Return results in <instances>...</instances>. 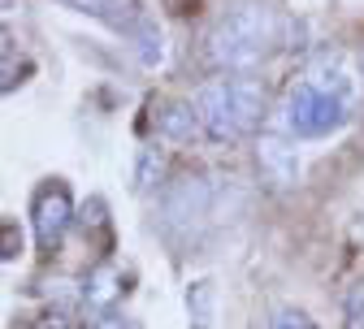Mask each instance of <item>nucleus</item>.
Instances as JSON below:
<instances>
[{"label": "nucleus", "instance_id": "obj_1", "mask_svg": "<svg viewBox=\"0 0 364 329\" xmlns=\"http://www.w3.org/2000/svg\"><path fill=\"white\" fill-rule=\"evenodd\" d=\"M196 113L213 144H239L264 117V91L252 78H213L196 91Z\"/></svg>", "mask_w": 364, "mask_h": 329}, {"label": "nucleus", "instance_id": "obj_2", "mask_svg": "<svg viewBox=\"0 0 364 329\" xmlns=\"http://www.w3.org/2000/svg\"><path fill=\"white\" fill-rule=\"evenodd\" d=\"M273 35V18L260 5H239L230 9L213 31H208V61L225 74H243L264 57V43Z\"/></svg>", "mask_w": 364, "mask_h": 329}, {"label": "nucleus", "instance_id": "obj_3", "mask_svg": "<svg viewBox=\"0 0 364 329\" xmlns=\"http://www.w3.org/2000/svg\"><path fill=\"white\" fill-rule=\"evenodd\" d=\"M282 122L295 139H316V134H330L347 122V100L338 96H326L321 87H312L308 78L295 82L287 91V109H282Z\"/></svg>", "mask_w": 364, "mask_h": 329}, {"label": "nucleus", "instance_id": "obj_4", "mask_svg": "<svg viewBox=\"0 0 364 329\" xmlns=\"http://www.w3.org/2000/svg\"><path fill=\"white\" fill-rule=\"evenodd\" d=\"M70 221H74V204H70L65 182H43L35 191V200H31V225H35L39 252H57Z\"/></svg>", "mask_w": 364, "mask_h": 329}, {"label": "nucleus", "instance_id": "obj_5", "mask_svg": "<svg viewBox=\"0 0 364 329\" xmlns=\"http://www.w3.org/2000/svg\"><path fill=\"white\" fill-rule=\"evenodd\" d=\"M256 161H260V173L273 186H291L295 173H299V152L287 134H260L256 139Z\"/></svg>", "mask_w": 364, "mask_h": 329}, {"label": "nucleus", "instance_id": "obj_6", "mask_svg": "<svg viewBox=\"0 0 364 329\" xmlns=\"http://www.w3.org/2000/svg\"><path fill=\"white\" fill-rule=\"evenodd\" d=\"M200 113L196 104H165L156 113V134L165 139V144H191V139L200 134Z\"/></svg>", "mask_w": 364, "mask_h": 329}, {"label": "nucleus", "instance_id": "obj_7", "mask_svg": "<svg viewBox=\"0 0 364 329\" xmlns=\"http://www.w3.org/2000/svg\"><path fill=\"white\" fill-rule=\"evenodd\" d=\"M122 295V273L113 264H100V269H91L87 281H82V299L87 308H96V312H109Z\"/></svg>", "mask_w": 364, "mask_h": 329}, {"label": "nucleus", "instance_id": "obj_8", "mask_svg": "<svg viewBox=\"0 0 364 329\" xmlns=\"http://www.w3.org/2000/svg\"><path fill=\"white\" fill-rule=\"evenodd\" d=\"M213 316H217V286L208 277H196L187 286V320L191 329H213Z\"/></svg>", "mask_w": 364, "mask_h": 329}, {"label": "nucleus", "instance_id": "obj_9", "mask_svg": "<svg viewBox=\"0 0 364 329\" xmlns=\"http://www.w3.org/2000/svg\"><path fill=\"white\" fill-rule=\"evenodd\" d=\"M130 39H134V57H139L144 70H156V65L165 61V35H161V26H156L152 18H144V26L134 31Z\"/></svg>", "mask_w": 364, "mask_h": 329}, {"label": "nucleus", "instance_id": "obj_10", "mask_svg": "<svg viewBox=\"0 0 364 329\" xmlns=\"http://www.w3.org/2000/svg\"><path fill=\"white\" fill-rule=\"evenodd\" d=\"M100 18L113 26V31H122V35H134L144 26V9H139V0H109V5L100 9Z\"/></svg>", "mask_w": 364, "mask_h": 329}, {"label": "nucleus", "instance_id": "obj_11", "mask_svg": "<svg viewBox=\"0 0 364 329\" xmlns=\"http://www.w3.org/2000/svg\"><path fill=\"white\" fill-rule=\"evenodd\" d=\"M161 173H165V152L161 148H144L139 165H134V186H139V191H152V186L161 182Z\"/></svg>", "mask_w": 364, "mask_h": 329}, {"label": "nucleus", "instance_id": "obj_12", "mask_svg": "<svg viewBox=\"0 0 364 329\" xmlns=\"http://www.w3.org/2000/svg\"><path fill=\"white\" fill-rule=\"evenodd\" d=\"M264 329H316L304 312H295V308H282V312H273L269 316V325Z\"/></svg>", "mask_w": 364, "mask_h": 329}, {"label": "nucleus", "instance_id": "obj_13", "mask_svg": "<svg viewBox=\"0 0 364 329\" xmlns=\"http://www.w3.org/2000/svg\"><path fill=\"white\" fill-rule=\"evenodd\" d=\"M347 329H364V281L347 295Z\"/></svg>", "mask_w": 364, "mask_h": 329}, {"label": "nucleus", "instance_id": "obj_14", "mask_svg": "<svg viewBox=\"0 0 364 329\" xmlns=\"http://www.w3.org/2000/svg\"><path fill=\"white\" fill-rule=\"evenodd\" d=\"M91 329H134V320H126V316H113V312H105Z\"/></svg>", "mask_w": 364, "mask_h": 329}, {"label": "nucleus", "instance_id": "obj_15", "mask_svg": "<svg viewBox=\"0 0 364 329\" xmlns=\"http://www.w3.org/2000/svg\"><path fill=\"white\" fill-rule=\"evenodd\" d=\"M39 329H74V320H70L65 312H48V316L39 320Z\"/></svg>", "mask_w": 364, "mask_h": 329}, {"label": "nucleus", "instance_id": "obj_16", "mask_svg": "<svg viewBox=\"0 0 364 329\" xmlns=\"http://www.w3.org/2000/svg\"><path fill=\"white\" fill-rule=\"evenodd\" d=\"M70 5H78V9H87V14H100L109 0H70Z\"/></svg>", "mask_w": 364, "mask_h": 329}]
</instances>
